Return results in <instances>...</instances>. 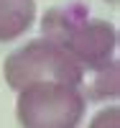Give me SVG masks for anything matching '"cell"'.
<instances>
[{
    "instance_id": "cell-1",
    "label": "cell",
    "mask_w": 120,
    "mask_h": 128,
    "mask_svg": "<svg viewBox=\"0 0 120 128\" xmlns=\"http://www.w3.org/2000/svg\"><path fill=\"white\" fill-rule=\"evenodd\" d=\"M43 38L69 51L74 62L87 72H95L113 62L118 46V31L102 18H87L82 8H51L41 20Z\"/></svg>"
},
{
    "instance_id": "cell-2",
    "label": "cell",
    "mask_w": 120,
    "mask_h": 128,
    "mask_svg": "<svg viewBox=\"0 0 120 128\" xmlns=\"http://www.w3.org/2000/svg\"><path fill=\"white\" fill-rule=\"evenodd\" d=\"M87 98L64 82H33L18 90L15 118L20 128H79Z\"/></svg>"
},
{
    "instance_id": "cell-3",
    "label": "cell",
    "mask_w": 120,
    "mask_h": 128,
    "mask_svg": "<svg viewBox=\"0 0 120 128\" xmlns=\"http://www.w3.org/2000/svg\"><path fill=\"white\" fill-rule=\"evenodd\" d=\"M3 74L10 90H23L33 82H64L82 90L84 69L79 67L69 51L49 38L28 41L26 46L15 49L3 64Z\"/></svg>"
},
{
    "instance_id": "cell-4",
    "label": "cell",
    "mask_w": 120,
    "mask_h": 128,
    "mask_svg": "<svg viewBox=\"0 0 120 128\" xmlns=\"http://www.w3.org/2000/svg\"><path fill=\"white\" fill-rule=\"evenodd\" d=\"M36 3L33 0H0V44L15 41L33 26Z\"/></svg>"
},
{
    "instance_id": "cell-5",
    "label": "cell",
    "mask_w": 120,
    "mask_h": 128,
    "mask_svg": "<svg viewBox=\"0 0 120 128\" xmlns=\"http://www.w3.org/2000/svg\"><path fill=\"white\" fill-rule=\"evenodd\" d=\"M90 128H120V110H118V105H110V108L100 110L92 118Z\"/></svg>"
},
{
    "instance_id": "cell-6",
    "label": "cell",
    "mask_w": 120,
    "mask_h": 128,
    "mask_svg": "<svg viewBox=\"0 0 120 128\" xmlns=\"http://www.w3.org/2000/svg\"><path fill=\"white\" fill-rule=\"evenodd\" d=\"M107 3H113V5H118V0H107Z\"/></svg>"
}]
</instances>
